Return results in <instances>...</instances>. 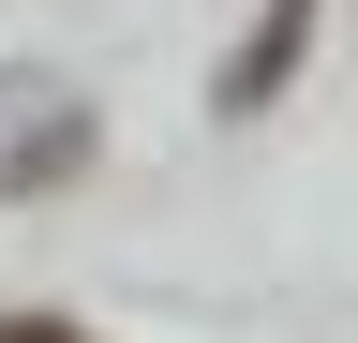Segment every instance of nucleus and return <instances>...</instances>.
Segmentation results:
<instances>
[{
	"instance_id": "f257e3e1",
	"label": "nucleus",
	"mask_w": 358,
	"mask_h": 343,
	"mask_svg": "<svg viewBox=\"0 0 358 343\" xmlns=\"http://www.w3.org/2000/svg\"><path fill=\"white\" fill-rule=\"evenodd\" d=\"M60 164H90V105H0V180H60Z\"/></svg>"
},
{
	"instance_id": "f03ea898",
	"label": "nucleus",
	"mask_w": 358,
	"mask_h": 343,
	"mask_svg": "<svg viewBox=\"0 0 358 343\" xmlns=\"http://www.w3.org/2000/svg\"><path fill=\"white\" fill-rule=\"evenodd\" d=\"M313 45V0H268V30H254V60L239 75H224V105H268V90H284V60Z\"/></svg>"
},
{
	"instance_id": "7ed1b4c3",
	"label": "nucleus",
	"mask_w": 358,
	"mask_h": 343,
	"mask_svg": "<svg viewBox=\"0 0 358 343\" xmlns=\"http://www.w3.org/2000/svg\"><path fill=\"white\" fill-rule=\"evenodd\" d=\"M0 343H60V328H0Z\"/></svg>"
}]
</instances>
